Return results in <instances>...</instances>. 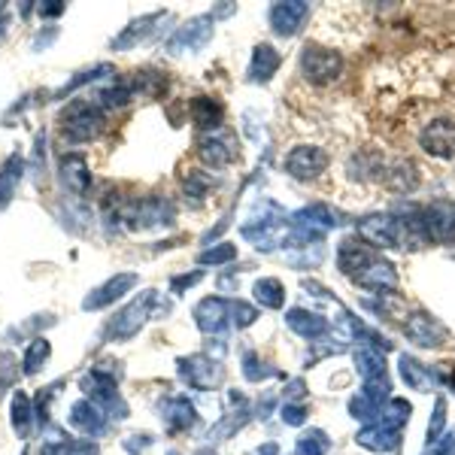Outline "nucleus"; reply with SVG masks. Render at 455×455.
Here are the masks:
<instances>
[{"mask_svg": "<svg viewBox=\"0 0 455 455\" xmlns=\"http://www.w3.org/2000/svg\"><path fill=\"white\" fill-rule=\"evenodd\" d=\"M310 16V6L304 0H291V4H274L270 6V28L280 36H295L298 28Z\"/></svg>", "mask_w": 455, "mask_h": 455, "instance_id": "dca6fc26", "label": "nucleus"}, {"mask_svg": "<svg viewBox=\"0 0 455 455\" xmlns=\"http://www.w3.org/2000/svg\"><path fill=\"white\" fill-rule=\"evenodd\" d=\"M228 319H231V300H225V298H204L201 304L195 307V322L204 334L222 337L228 328Z\"/></svg>", "mask_w": 455, "mask_h": 455, "instance_id": "f8f14e48", "label": "nucleus"}, {"mask_svg": "<svg viewBox=\"0 0 455 455\" xmlns=\"http://www.w3.org/2000/svg\"><path fill=\"white\" fill-rule=\"evenodd\" d=\"M164 19H167V12H152V16H143V19L131 21V25L113 40V49H116V52H128V49H134L137 43H143L146 36L156 31V25H161Z\"/></svg>", "mask_w": 455, "mask_h": 455, "instance_id": "412c9836", "label": "nucleus"}, {"mask_svg": "<svg viewBox=\"0 0 455 455\" xmlns=\"http://www.w3.org/2000/svg\"><path fill=\"white\" fill-rule=\"evenodd\" d=\"M355 443L364 446V450H371V452H395L401 446V431L392 428V425H386V422H373V425H364V428L358 431Z\"/></svg>", "mask_w": 455, "mask_h": 455, "instance_id": "a211bd4d", "label": "nucleus"}, {"mask_svg": "<svg viewBox=\"0 0 455 455\" xmlns=\"http://www.w3.org/2000/svg\"><path fill=\"white\" fill-rule=\"evenodd\" d=\"M21 173H25V158H21L19 152H12V156L4 161V167H0V210L10 207V201L16 197Z\"/></svg>", "mask_w": 455, "mask_h": 455, "instance_id": "b1692460", "label": "nucleus"}, {"mask_svg": "<svg viewBox=\"0 0 455 455\" xmlns=\"http://www.w3.org/2000/svg\"><path fill=\"white\" fill-rule=\"evenodd\" d=\"M64 10H68V4H61V0H46V4L36 6V12H40L43 19H55V16H61Z\"/></svg>", "mask_w": 455, "mask_h": 455, "instance_id": "603ef678", "label": "nucleus"}, {"mask_svg": "<svg viewBox=\"0 0 455 455\" xmlns=\"http://www.w3.org/2000/svg\"><path fill=\"white\" fill-rule=\"evenodd\" d=\"M212 25H216V16H212V12L188 19L186 25L176 28V31L171 34V40L164 43V52L167 55H195V52H201V49L210 43V36H212Z\"/></svg>", "mask_w": 455, "mask_h": 455, "instance_id": "f03ea898", "label": "nucleus"}, {"mask_svg": "<svg viewBox=\"0 0 455 455\" xmlns=\"http://www.w3.org/2000/svg\"><path fill=\"white\" fill-rule=\"evenodd\" d=\"M443 428H446V398H437L435 401V416L428 422V443H437L443 437Z\"/></svg>", "mask_w": 455, "mask_h": 455, "instance_id": "79ce46f5", "label": "nucleus"}, {"mask_svg": "<svg viewBox=\"0 0 455 455\" xmlns=\"http://www.w3.org/2000/svg\"><path fill=\"white\" fill-rule=\"evenodd\" d=\"M19 377V362L12 352H0V395H4V388H10L16 383Z\"/></svg>", "mask_w": 455, "mask_h": 455, "instance_id": "a19ab883", "label": "nucleus"}, {"mask_svg": "<svg viewBox=\"0 0 455 455\" xmlns=\"http://www.w3.org/2000/svg\"><path fill=\"white\" fill-rule=\"evenodd\" d=\"M425 455H455V435H443Z\"/></svg>", "mask_w": 455, "mask_h": 455, "instance_id": "3c124183", "label": "nucleus"}, {"mask_svg": "<svg viewBox=\"0 0 455 455\" xmlns=\"http://www.w3.org/2000/svg\"><path fill=\"white\" fill-rule=\"evenodd\" d=\"M176 368H180L182 383L197 388V392H210V388H216L219 383H222V368H219V362H212L210 355L180 358Z\"/></svg>", "mask_w": 455, "mask_h": 455, "instance_id": "0eeeda50", "label": "nucleus"}, {"mask_svg": "<svg viewBox=\"0 0 455 455\" xmlns=\"http://www.w3.org/2000/svg\"><path fill=\"white\" fill-rule=\"evenodd\" d=\"M152 443H156V440H152V435H131L122 446H124V450H128L131 455H140V452L149 450Z\"/></svg>", "mask_w": 455, "mask_h": 455, "instance_id": "49530a36", "label": "nucleus"}, {"mask_svg": "<svg viewBox=\"0 0 455 455\" xmlns=\"http://www.w3.org/2000/svg\"><path fill=\"white\" fill-rule=\"evenodd\" d=\"M328 156L319 146H295V149L285 156V171L295 180H315L319 173H325Z\"/></svg>", "mask_w": 455, "mask_h": 455, "instance_id": "9d476101", "label": "nucleus"}, {"mask_svg": "<svg viewBox=\"0 0 455 455\" xmlns=\"http://www.w3.org/2000/svg\"><path fill=\"white\" fill-rule=\"evenodd\" d=\"M274 371H267V364H261V358L255 355V352H249V355L243 358V377L249 379V383H261V379H267Z\"/></svg>", "mask_w": 455, "mask_h": 455, "instance_id": "37998d69", "label": "nucleus"}, {"mask_svg": "<svg viewBox=\"0 0 455 455\" xmlns=\"http://www.w3.org/2000/svg\"><path fill=\"white\" fill-rule=\"evenodd\" d=\"M55 40H58V28L55 25H49L46 31H36V36L31 40V52H43V49H49Z\"/></svg>", "mask_w": 455, "mask_h": 455, "instance_id": "a18cd8bd", "label": "nucleus"}, {"mask_svg": "<svg viewBox=\"0 0 455 455\" xmlns=\"http://www.w3.org/2000/svg\"><path fill=\"white\" fill-rule=\"evenodd\" d=\"M234 259H237V246H231V243H219L212 249H204V252L197 255V261L201 264H228Z\"/></svg>", "mask_w": 455, "mask_h": 455, "instance_id": "58836bf2", "label": "nucleus"}, {"mask_svg": "<svg viewBox=\"0 0 455 455\" xmlns=\"http://www.w3.org/2000/svg\"><path fill=\"white\" fill-rule=\"evenodd\" d=\"M419 146L435 158H452L455 156V122L437 119V122L425 124V131L419 134Z\"/></svg>", "mask_w": 455, "mask_h": 455, "instance_id": "9b49d317", "label": "nucleus"}, {"mask_svg": "<svg viewBox=\"0 0 455 455\" xmlns=\"http://www.w3.org/2000/svg\"><path fill=\"white\" fill-rule=\"evenodd\" d=\"M280 64H283L280 52H276L274 46H267V43H261V46H255V52H252L249 79H252V83H267V79L280 70Z\"/></svg>", "mask_w": 455, "mask_h": 455, "instance_id": "393cba45", "label": "nucleus"}, {"mask_svg": "<svg viewBox=\"0 0 455 455\" xmlns=\"http://www.w3.org/2000/svg\"><path fill=\"white\" fill-rule=\"evenodd\" d=\"M259 455H280V446H276V443H264L261 450H259Z\"/></svg>", "mask_w": 455, "mask_h": 455, "instance_id": "864d4df0", "label": "nucleus"}, {"mask_svg": "<svg viewBox=\"0 0 455 455\" xmlns=\"http://www.w3.org/2000/svg\"><path fill=\"white\" fill-rule=\"evenodd\" d=\"M352 358H355V371L362 373V379H373V377H383L386 373V358L379 349L358 347L355 352H352Z\"/></svg>", "mask_w": 455, "mask_h": 455, "instance_id": "bb28decb", "label": "nucleus"}, {"mask_svg": "<svg viewBox=\"0 0 455 455\" xmlns=\"http://www.w3.org/2000/svg\"><path fill=\"white\" fill-rule=\"evenodd\" d=\"M204 280V274L201 270H195V274H186V276H173L171 280V289H173V295H182L186 289H192L195 283H201Z\"/></svg>", "mask_w": 455, "mask_h": 455, "instance_id": "de8ad7c7", "label": "nucleus"}, {"mask_svg": "<svg viewBox=\"0 0 455 455\" xmlns=\"http://www.w3.org/2000/svg\"><path fill=\"white\" fill-rule=\"evenodd\" d=\"M104 76H116V68L113 64H94V68H88V70H79L76 76L68 79L61 88L55 92V98H64V94H73L79 85H88V83H98V79H104Z\"/></svg>", "mask_w": 455, "mask_h": 455, "instance_id": "c756f323", "label": "nucleus"}, {"mask_svg": "<svg viewBox=\"0 0 455 455\" xmlns=\"http://www.w3.org/2000/svg\"><path fill=\"white\" fill-rule=\"evenodd\" d=\"M137 283H140V276H137V274H116V276H109L104 285H98V289L88 291V298L83 300V310L85 313L104 310V307L116 304L119 298L128 295V291L134 289Z\"/></svg>", "mask_w": 455, "mask_h": 455, "instance_id": "6e6552de", "label": "nucleus"}, {"mask_svg": "<svg viewBox=\"0 0 455 455\" xmlns=\"http://www.w3.org/2000/svg\"><path fill=\"white\" fill-rule=\"evenodd\" d=\"M343 222H347V216H343L340 210L328 207V204H310V207L298 210L295 216H291V225H307L319 234L331 231V228H340Z\"/></svg>", "mask_w": 455, "mask_h": 455, "instance_id": "f3484780", "label": "nucleus"}, {"mask_svg": "<svg viewBox=\"0 0 455 455\" xmlns=\"http://www.w3.org/2000/svg\"><path fill=\"white\" fill-rule=\"evenodd\" d=\"M131 85H134V94L140 92L146 98H161V94L167 92V76L164 73H156V70H143L131 79Z\"/></svg>", "mask_w": 455, "mask_h": 455, "instance_id": "2f4dec72", "label": "nucleus"}, {"mask_svg": "<svg viewBox=\"0 0 455 455\" xmlns=\"http://www.w3.org/2000/svg\"><path fill=\"white\" fill-rule=\"evenodd\" d=\"M295 450H298V455H328V450H331V440H328V435L322 428H310L298 437Z\"/></svg>", "mask_w": 455, "mask_h": 455, "instance_id": "473e14b6", "label": "nucleus"}, {"mask_svg": "<svg viewBox=\"0 0 455 455\" xmlns=\"http://www.w3.org/2000/svg\"><path fill=\"white\" fill-rule=\"evenodd\" d=\"M107 419H109V416L94 401L83 398V401H73L70 403L68 422L73 425V428L83 431V435H88V437H100V435H104V431H107Z\"/></svg>", "mask_w": 455, "mask_h": 455, "instance_id": "4468645a", "label": "nucleus"}, {"mask_svg": "<svg viewBox=\"0 0 455 455\" xmlns=\"http://www.w3.org/2000/svg\"><path fill=\"white\" fill-rule=\"evenodd\" d=\"M49 355H52V343H49L46 337H34L25 349V358H21V371H25L28 377H34V373H40L43 364L49 362Z\"/></svg>", "mask_w": 455, "mask_h": 455, "instance_id": "c85d7f7f", "label": "nucleus"}, {"mask_svg": "<svg viewBox=\"0 0 455 455\" xmlns=\"http://www.w3.org/2000/svg\"><path fill=\"white\" fill-rule=\"evenodd\" d=\"M349 413H352V419H362V422L373 425V422H379V416H383V410H379L377 403L368 401L362 392H358L355 398L349 401Z\"/></svg>", "mask_w": 455, "mask_h": 455, "instance_id": "c9c22d12", "label": "nucleus"}, {"mask_svg": "<svg viewBox=\"0 0 455 455\" xmlns=\"http://www.w3.org/2000/svg\"><path fill=\"white\" fill-rule=\"evenodd\" d=\"M68 455H100V450L94 440H70Z\"/></svg>", "mask_w": 455, "mask_h": 455, "instance_id": "09e8293b", "label": "nucleus"}, {"mask_svg": "<svg viewBox=\"0 0 455 455\" xmlns=\"http://www.w3.org/2000/svg\"><path fill=\"white\" fill-rule=\"evenodd\" d=\"M373 261V255H371V249L362 243V240H355V237H349V240H343L340 249H337V264H340V270L349 276V280H355L358 274H362L364 267Z\"/></svg>", "mask_w": 455, "mask_h": 455, "instance_id": "aec40b11", "label": "nucleus"}, {"mask_svg": "<svg viewBox=\"0 0 455 455\" xmlns=\"http://www.w3.org/2000/svg\"><path fill=\"white\" fill-rule=\"evenodd\" d=\"M188 113H192V122L204 131V134H207V131L222 128L225 109H222V104H219V100H212V98H195L192 107H188Z\"/></svg>", "mask_w": 455, "mask_h": 455, "instance_id": "a878e982", "label": "nucleus"}, {"mask_svg": "<svg viewBox=\"0 0 455 455\" xmlns=\"http://www.w3.org/2000/svg\"><path fill=\"white\" fill-rule=\"evenodd\" d=\"M156 298H158L156 291H143V295H137L128 307H122V310L116 313V319L109 322V337H113V340H131V337L140 334L143 322L152 315Z\"/></svg>", "mask_w": 455, "mask_h": 455, "instance_id": "7ed1b4c3", "label": "nucleus"}, {"mask_svg": "<svg viewBox=\"0 0 455 455\" xmlns=\"http://www.w3.org/2000/svg\"><path fill=\"white\" fill-rule=\"evenodd\" d=\"M422 234L431 243H452L455 240V204L435 201L431 207L419 210Z\"/></svg>", "mask_w": 455, "mask_h": 455, "instance_id": "39448f33", "label": "nucleus"}, {"mask_svg": "<svg viewBox=\"0 0 455 455\" xmlns=\"http://www.w3.org/2000/svg\"><path fill=\"white\" fill-rule=\"evenodd\" d=\"M259 319V310L246 300H231V325L234 328H249L252 322Z\"/></svg>", "mask_w": 455, "mask_h": 455, "instance_id": "ea45409f", "label": "nucleus"}, {"mask_svg": "<svg viewBox=\"0 0 455 455\" xmlns=\"http://www.w3.org/2000/svg\"><path fill=\"white\" fill-rule=\"evenodd\" d=\"M255 300H259L261 307H267V310H280L285 304V289L280 280H274V276H267V280H259L255 283Z\"/></svg>", "mask_w": 455, "mask_h": 455, "instance_id": "7c9ffc66", "label": "nucleus"}, {"mask_svg": "<svg viewBox=\"0 0 455 455\" xmlns=\"http://www.w3.org/2000/svg\"><path fill=\"white\" fill-rule=\"evenodd\" d=\"M304 395H307L304 379H291V383L285 386V403H300L304 401Z\"/></svg>", "mask_w": 455, "mask_h": 455, "instance_id": "8fccbe9b", "label": "nucleus"}, {"mask_svg": "<svg viewBox=\"0 0 455 455\" xmlns=\"http://www.w3.org/2000/svg\"><path fill=\"white\" fill-rule=\"evenodd\" d=\"M450 383H452V388H455V371H452V377H450Z\"/></svg>", "mask_w": 455, "mask_h": 455, "instance_id": "5fc2aeb1", "label": "nucleus"}, {"mask_svg": "<svg viewBox=\"0 0 455 455\" xmlns=\"http://www.w3.org/2000/svg\"><path fill=\"white\" fill-rule=\"evenodd\" d=\"M31 176H34V182L40 186L43 182V173H46V131H40L36 134V140H34V156H31Z\"/></svg>", "mask_w": 455, "mask_h": 455, "instance_id": "4c0bfd02", "label": "nucleus"}, {"mask_svg": "<svg viewBox=\"0 0 455 455\" xmlns=\"http://www.w3.org/2000/svg\"><path fill=\"white\" fill-rule=\"evenodd\" d=\"M61 124L68 143H88L104 131V109L94 100H70L61 113Z\"/></svg>", "mask_w": 455, "mask_h": 455, "instance_id": "f257e3e1", "label": "nucleus"}, {"mask_svg": "<svg viewBox=\"0 0 455 455\" xmlns=\"http://www.w3.org/2000/svg\"><path fill=\"white\" fill-rule=\"evenodd\" d=\"M403 334H407L410 343H416V347L422 349H435V347H443L446 340V328L440 325L435 315L428 313H413L407 322H403Z\"/></svg>", "mask_w": 455, "mask_h": 455, "instance_id": "1a4fd4ad", "label": "nucleus"}, {"mask_svg": "<svg viewBox=\"0 0 455 455\" xmlns=\"http://www.w3.org/2000/svg\"><path fill=\"white\" fill-rule=\"evenodd\" d=\"M355 283L358 285H364V289H371V291H392L395 285H398V274H395V267L388 261H379V259H373L368 267L362 270V274L355 276Z\"/></svg>", "mask_w": 455, "mask_h": 455, "instance_id": "4be33fe9", "label": "nucleus"}, {"mask_svg": "<svg viewBox=\"0 0 455 455\" xmlns=\"http://www.w3.org/2000/svg\"><path fill=\"white\" fill-rule=\"evenodd\" d=\"M197 156H201L204 164L210 167H228L237 161V137L231 134L228 128H216V131H207L201 134L197 140Z\"/></svg>", "mask_w": 455, "mask_h": 455, "instance_id": "423d86ee", "label": "nucleus"}, {"mask_svg": "<svg viewBox=\"0 0 455 455\" xmlns=\"http://www.w3.org/2000/svg\"><path fill=\"white\" fill-rule=\"evenodd\" d=\"M410 413H413V407H410L407 401H403V398H392L383 407V419H379V422H386V425H392V428L401 431L403 425H407Z\"/></svg>", "mask_w": 455, "mask_h": 455, "instance_id": "f704fd0d", "label": "nucleus"}, {"mask_svg": "<svg viewBox=\"0 0 455 455\" xmlns=\"http://www.w3.org/2000/svg\"><path fill=\"white\" fill-rule=\"evenodd\" d=\"M343 70V58L334 49H322V46H304L300 52V73L304 79H310L313 85H328L340 76Z\"/></svg>", "mask_w": 455, "mask_h": 455, "instance_id": "20e7f679", "label": "nucleus"}, {"mask_svg": "<svg viewBox=\"0 0 455 455\" xmlns=\"http://www.w3.org/2000/svg\"><path fill=\"white\" fill-rule=\"evenodd\" d=\"M58 173H61V182L70 195L83 197L92 186V173H88V161L79 152H64L61 161H58Z\"/></svg>", "mask_w": 455, "mask_h": 455, "instance_id": "2eb2a0df", "label": "nucleus"}, {"mask_svg": "<svg viewBox=\"0 0 455 455\" xmlns=\"http://www.w3.org/2000/svg\"><path fill=\"white\" fill-rule=\"evenodd\" d=\"M0 16H4V4H0Z\"/></svg>", "mask_w": 455, "mask_h": 455, "instance_id": "6e6d98bb", "label": "nucleus"}, {"mask_svg": "<svg viewBox=\"0 0 455 455\" xmlns=\"http://www.w3.org/2000/svg\"><path fill=\"white\" fill-rule=\"evenodd\" d=\"M161 422H164L167 435H182V431H192L197 425V410L188 398H167L158 407Z\"/></svg>", "mask_w": 455, "mask_h": 455, "instance_id": "ddd939ff", "label": "nucleus"}, {"mask_svg": "<svg viewBox=\"0 0 455 455\" xmlns=\"http://www.w3.org/2000/svg\"><path fill=\"white\" fill-rule=\"evenodd\" d=\"M34 403L28 398L25 392H12V428H16L19 437L31 435V425H34Z\"/></svg>", "mask_w": 455, "mask_h": 455, "instance_id": "cd10ccee", "label": "nucleus"}, {"mask_svg": "<svg viewBox=\"0 0 455 455\" xmlns=\"http://www.w3.org/2000/svg\"><path fill=\"white\" fill-rule=\"evenodd\" d=\"M21 455H28V450H25V452H21Z\"/></svg>", "mask_w": 455, "mask_h": 455, "instance_id": "4d7b16f0", "label": "nucleus"}, {"mask_svg": "<svg viewBox=\"0 0 455 455\" xmlns=\"http://www.w3.org/2000/svg\"><path fill=\"white\" fill-rule=\"evenodd\" d=\"M182 186H186V195L188 197L201 201V197H207V192L212 188V176L204 173V171H188L186 180H182Z\"/></svg>", "mask_w": 455, "mask_h": 455, "instance_id": "e433bc0d", "label": "nucleus"}, {"mask_svg": "<svg viewBox=\"0 0 455 455\" xmlns=\"http://www.w3.org/2000/svg\"><path fill=\"white\" fill-rule=\"evenodd\" d=\"M362 395L368 401L377 403L379 410L386 407L388 401H392V383H388V377L383 373V377H373V379H364V388H362Z\"/></svg>", "mask_w": 455, "mask_h": 455, "instance_id": "72a5a7b5", "label": "nucleus"}, {"mask_svg": "<svg viewBox=\"0 0 455 455\" xmlns=\"http://www.w3.org/2000/svg\"><path fill=\"white\" fill-rule=\"evenodd\" d=\"M398 368H401V379L410 388H413V392H435V388L440 386L437 371L425 368V364L416 362L413 355H401L398 358Z\"/></svg>", "mask_w": 455, "mask_h": 455, "instance_id": "6ab92c4d", "label": "nucleus"}, {"mask_svg": "<svg viewBox=\"0 0 455 455\" xmlns=\"http://www.w3.org/2000/svg\"><path fill=\"white\" fill-rule=\"evenodd\" d=\"M285 322H289V328L300 337H307V340H319L322 334H328V319H322L319 313H310V310H295L285 313Z\"/></svg>", "mask_w": 455, "mask_h": 455, "instance_id": "5701e85b", "label": "nucleus"}, {"mask_svg": "<svg viewBox=\"0 0 455 455\" xmlns=\"http://www.w3.org/2000/svg\"><path fill=\"white\" fill-rule=\"evenodd\" d=\"M280 419L285 425H291V428H298V425H304V419H307V407L304 403H283Z\"/></svg>", "mask_w": 455, "mask_h": 455, "instance_id": "c03bdc74", "label": "nucleus"}]
</instances>
